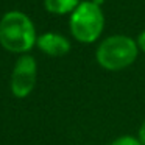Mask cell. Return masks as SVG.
I'll list each match as a JSON object with an SVG mask.
<instances>
[{"instance_id":"obj_1","label":"cell","mask_w":145,"mask_h":145,"mask_svg":"<svg viewBox=\"0 0 145 145\" xmlns=\"http://www.w3.org/2000/svg\"><path fill=\"white\" fill-rule=\"evenodd\" d=\"M38 31L28 14L19 10L7 11L0 17V45L14 55H25L36 47Z\"/></svg>"},{"instance_id":"obj_2","label":"cell","mask_w":145,"mask_h":145,"mask_svg":"<svg viewBox=\"0 0 145 145\" xmlns=\"http://www.w3.org/2000/svg\"><path fill=\"white\" fill-rule=\"evenodd\" d=\"M137 55L139 47L136 39L128 35H111L97 45L95 59L101 69L108 72H119L133 66Z\"/></svg>"},{"instance_id":"obj_6","label":"cell","mask_w":145,"mask_h":145,"mask_svg":"<svg viewBox=\"0 0 145 145\" xmlns=\"http://www.w3.org/2000/svg\"><path fill=\"white\" fill-rule=\"evenodd\" d=\"M80 3L81 0H44V8L53 16H70Z\"/></svg>"},{"instance_id":"obj_4","label":"cell","mask_w":145,"mask_h":145,"mask_svg":"<svg viewBox=\"0 0 145 145\" xmlns=\"http://www.w3.org/2000/svg\"><path fill=\"white\" fill-rule=\"evenodd\" d=\"M36 80H38V63L35 56L30 53L19 55L10 78L11 94L19 100L30 97L36 88Z\"/></svg>"},{"instance_id":"obj_8","label":"cell","mask_w":145,"mask_h":145,"mask_svg":"<svg viewBox=\"0 0 145 145\" xmlns=\"http://www.w3.org/2000/svg\"><path fill=\"white\" fill-rule=\"evenodd\" d=\"M136 42H137V47H139V52L145 53V30L139 33V36L136 38Z\"/></svg>"},{"instance_id":"obj_7","label":"cell","mask_w":145,"mask_h":145,"mask_svg":"<svg viewBox=\"0 0 145 145\" xmlns=\"http://www.w3.org/2000/svg\"><path fill=\"white\" fill-rule=\"evenodd\" d=\"M109 145H142V144H140V140H139L137 137L126 134V136H120V137L114 139Z\"/></svg>"},{"instance_id":"obj_3","label":"cell","mask_w":145,"mask_h":145,"mask_svg":"<svg viewBox=\"0 0 145 145\" xmlns=\"http://www.w3.org/2000/svg\"><path fill=\"white\" fill-rule=\"evenodd\" d=\"M105 30V13L95 0H81L69 16V31L80 44H94Z\"/></svg>"},{"instance_id":"obj_5","label":"cell","mask_w":145,"mask_h":145,"mask_svg":"<svg viewBox=\"0 0 145 145\" xmlns=\"http://www.w3.org/2000/svg\"><path fill=\"white\" fill-rule=\"evenodd\" d=\"M36 47L44 55L52 58L66 56L72 50V44H70L69 38L56 31H47V33H42V35H38Z\"/></svg>"},{"instance_id":"obj_9","label":"cell","mask_w":145,"mask_h":145,"mask_svg":"<svg viewBox=\"0 0 145 145\" xmlns=\"http://www.w3.org/2000/svg\"><path fill=\"white\" fill-rule=\"evenodd\" d=\"M137 139L140 140L142 145H145V120L142 122V125L139 126V133H137Z\"/></svg>"}]
</instances>
